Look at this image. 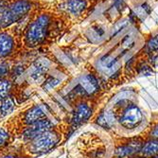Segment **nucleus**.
<instances>
[{
    "mask_svg": "<svg viewBox=\"0 0 158 158\" xmlns=\"http://www.w3.org/2000/svg\"><path fill=\"white\" fill-rule=\"evenodd\" d=\"M54 23V16L49 11H40L35 14L24 31V46L34 49L44 45L53 31Z\"/></svg>",
    "mask_w": 158,
    "mask_h": 158,
    "instance_id": "1",
    "label": "nucleus"
},
{
    "mask_svg": "<svg viewBox=\"0 0 158 158\" xmlns=\"http://www.w3.org/2000/svg\"><path fill=\"white\" fill-rule=\"evenodd\" d=\"M111 112L116 122L126 130H135L144 121V116L138 105L127 98L118 100Z\"/></svg>",
    "mask_w": 158,
    "mask_h": 158,
    "instance_id": "2",
    "label": "nucleus"
},
{
    "mask_svg": "<svg viewBox=\"0 0 158 158\" xmlns=\"http://www.w3.org/2000/svg\"><path fill=\"white\" fill-rule=\"evenodd\" d=\"M62 139L61 128L53 127L50 130L43 133L34 139L28 141L22 146L24 155L34 158L44 155L55 149Z\"/></svg>",
    "mask_w": 158,
    "mask_h": 158,
    "instance_id": "3",
    "label": "nucleus"
},
{
    "mask_svg": "<svg viewBox=\"0 0 158 158\" xmlns=\"http://www.w3.org/2000/svg\"><path fill=\"white\" fill-rule=\"evenodd\" d=\"M35 6L34 0H10L7 9L0 14V30H6L25 18Z\"/></svg>",
    "mask_w": 158,
    "mask_h": 158,
    "instance_id": "4",
    "label": "nucleus"
},
{
    "mask_svg": "<svg viewBox=\"0 0 158 158\" xmlns=\"http://www.w3.org/2000/svg\"><path fill=\"white\" fill-rule=\"evenodd\" d=\"M72 110L69 114L67 130L73 133L76 129L88 122L95 113L96 103L91 98L78 99L72 103Z\"/></svg>",
    "mask_w": 158,
    "mask_h": 158,
    "instance_id": "5",
    "label": "nucleus"
},
{
    "mask_svg": "<svg viewBox=\"0 0 158 158\" xmlns=\"http://www.w3.org/2000/svg\"><path fill=\"white\" fill-rule=\"evenodd\" d=\"M78 145L85 158H104L107 154L106 142L95 134H82L78 139Z\"/></svg>",
    "mask_w": 158,
    "mask_h": 158,
    "instance_id": "6",
    "label": "nucleus"
},
{
    "mask_svg": "<svg viewBox=\"0 0 158 158\" xmlns=\"http://www.w3.org/2000/svg\"><path fill=\"white\" fill-rule=\"evenodd\" d=\"M16 118H17L16 126L21 128L22 130V129H24L27 126H30L41 120L47 119L48 114L41 106L33 105L30 108L26 109L25 111L21 112L19 114V116L16 117Z\"/></svg>",
    "mask_w": 158,
    "mask_h": 158,
    "instance_id": "7",
    "label": "nucleus"
},
{
    "mask_svg": "<svg viewBox=\"0 0 158 158\" xmlns=\"http://www.w3.org/2000/svg\"><path fill=\"white\" fill-rule=\"evenodd\" d=\"M145 141L141 137L125 138L116 146L114 157L116 158H133L136 155Z\"/></svg>",
    "mask_w": 158,
    "mask_h": 158,
    "instance_id": "8",
    "label": "nucleus"
},
{
    "mask_svg": "<svg viewBox=\"0 0 158 158\" xmlns=\"http://www.w3.org/2000/svg\"><path fill=\"white\" fill-rule=\"evenodd\" d=\"M53 127H55V125L53 124V122L47 118L44 120H41L39 122H36L32 125L27 126L24 129L18 133L21 140L23 141V143H25L31 141L32 139H34L35 137H37L38 135H42L43 133H45L50 129H52Z\"/></svg>",
    "mask_w": 158,
    "mask_h": 158,
    "instance_id": "9",
    "label": "nucleus"
},
{
    "mask_svg": "<svg viewBox=\"0 0 158 158\" xmlns=\"http://www.w3.org/2000/svg\"><path fill=\"white\" fill-rule=\"evenodd\" d=\"M15 50V36L7 30H0V60H7Z\"/></svg>",
    "mask_w": 158,
    "mask_h": 158,
    "instance_id": "10",
    "label": "nucleus"
},
{
    "mask_svg": "<svg viewBox=\"0 0 158 158\" xmlns=\"http://www.w3.org/2000/svg\"><path fill=\"white\" fill-rule=\"evenodd\" d=\"M49 68V63L47 59H37L30 66V78L33 81L39 80L47 74Z\"/></svg>",
    "mask_w": 158,
    "mask_h": 158,
    "instance_id": "11",
    "label": "nucleus"
},
{
    "mask_svg": "<svg viewBox=\"0 0 158 158\" xmlns=\"http://www.w3.org/2000/svg\"><path fill=\"white\" fill-rule=\"evenodd\" d=\"M158 155V140L148 139L146 140L139 150L138 153L133 158H152Z\"/></svg>",
    "mask_w": 158,
    "mask_h": 158,
    "instance_id": "12",
    "label": "nucleus"
},
{
    "mask_svg": "<svg viewBox=\"0 0 158 158\" xmlns=\"http://www.w3.org/2000/svg\"><path fill=\"white\" fill-rule=\"evenodd\" d=\"M86 5V0H67L64 4V9L70 15L79 16L85 10Z\"/></svg>",
    "mask_w": 158,
    "mask_h": 158,
    "instance_id": "13",
    "label": "nucleus"
},
{
    "mask_svg": "<svg viewBox=\"0 0 158 158\" xmlns=\"http://www.w3.org/2000/svg\"><path fill=\"white\" fill-rule=\"evenodd\" d=\"M14 138V134L12 129L0 125V151H4L10 143H12Z\"/></svg>",
    "mask_w": 158,
    "mask_h": 158,
    "instance_id": "14",
    "label": "nucleus"
},
{
    "mask_svg": "<svg viewBox=\"0 0 158 158\" xmlns=\"http://www.w3.org/2000/svg\"><path fill=\"white\" fill-rule=\"evenodd\" d=\"M14 108H15V99L12 95H10L2 102H0V119L12 113Z\"/></svg>",
    "mask_w": 158,
    "mask_h": 158,
    "instance_id": "15",
    "label": "nucleus"
},
{
    "mask_svg": "<svg viewBox=\"0 0 158 158\" xmlns=\"http://www.w3.org/2000/svg\"><path fill=\"white\" fill-rule=\"evenodd\" d=\"M14 81H12L10 77L0 80V102L11 95L13 88Z\"/></svg>",
    "mask_w": 158,
    "mask_h": 158,
    "instance_id": "16",
    "label": "nucleus"
},
{
    "mask_svg": "<svg viewBox=\"0 0 158 158\" xmlns=\"http://www.w3.org/2000/svg\"><path fill=\"white\" fill-rule=\"evenodd\" d=\"M11 67L12 66L7 60H0V80L10 77Z\"/></svg>",
    "mask_w": 158,
    "mask_h": 158,
    "instance_id": "17",
    "label": "nucleus"
},
{
    "mask_svg": "<svg viewBox=\"0 0 158 158\" xmlns=\"http://www.w3.org/2000/svg\"><path fill=\"white\" fill-rule=\"evenodd\" d=\"M147 47H148L150 51H153V52L158 51V35L150 39V41L148 42Z\"/></svg>",
    "mask_w": 158,
    "mask_h": 158,
    "instance_id": "18",
    "label": "nucleus"
},
{
    "mask_svg": "<svg viewBox=\"0 0 158 158\" xmlns=\"http://www.w3.org/2000/svg\"><path fill=\"white\" fill-rule=\"evenodd\" d=\"M149 139H157L158 140V123L153 125L148 133Z\"/></svg>",
    "mask_w": 158,
    "mask_h": 158,
    "instance_id": "19",
    "label": "nucleus"
},
{
    "mask_svg": "<svg viewBox=\"0 0 158 158\" xmlns=\"http://www.w3.org/2000/svg\"><path fill=\"white\" fill-rule=\"evenodd\" d=\"M10 0H0V14H1L9 6Z\"/></svg>",
    "mask_w": 158,
    "mask_h": 158,
    "instance_id": "20",
    "label": "nucleus"
},
{
    "mask_svg": "<svg viewBox=\"0 0 158 158\" xmlns=\"http://www.w3.org/2000/svg\"><path fill=\"white\" fill-rule=\"evenodd\" d=\"M152 158H158V155L157 156H154V157H152Z\"/></svg>",
    "mask_w": 158,
    "mask_h": 158,
    "instance_id": "21",
    "label": "nucleus"
}]
</instances>
